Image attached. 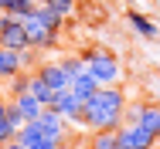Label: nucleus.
Returning a JSON list of instances; mask_svg holds the SVG:
<instances>
[{
  "mask_svg": "<svg viewBox=\"0 0 160 149\" xmlns=\"http://www.w3.org/2000/svg\"><path fill=\"white\" fill-rule=\"evenodd\" d=\"M140 125H143L150 136H157V139H160V105H147V102H143V115H140Z\"/></svg>",
  "mask_w": 160,
  "mask_h": 149,
  "instance_id": "12",
  "label": "nucleus"
},
{
  "mask_svg": "<svg viewBox=\"0 0 160 149\" xmlns=\"http://www.w3.org/2000/svg\"><path fill=\"white\" fill-rule=\"evenodd\" d=\"M62 146V139H55V136H44V139H38L31 149H58Z\"/></svg>",
  "mask_w": 160,
  "mask_h": 149,
  "instance_id": "25",
  "label": "nucleus"
},
{
  "mask_svg": "<svg viewBox=\"0 0 160 149\" xmlns=\"http://www.w3.org/2000/svg\"><path fill=\"white\" fill-rule=\"evenodd\" d=\"M89 149H119V136L116 132H92L89 136Z\"/></svg>",
  "mask_w": 160,
  "mask_h": 149,
  "instance_id": "15",
  "label": "nucleus"
},
{
  "mask_svg": "<svg viewBox=\"0 0 160 149\" xmlns=\"http://www.w3.org/2000/svg\"><path fill=\"white\" fill-rule=\"evenodd\" d=\"M3 119L10 122V125H14V129H21V125H24V112H21V109H17V102H14V98H10V102H7V112H3Z\"/></svg>",
  "mask_w": 160,
  "mask_h": 149,
  "instance_id": "22",
  "label": "nucleus"
},
{
  "mask_svg": "<svg viewBox=\"0 0 160 149\" xmlns=\"http://www.w3.org/2000/svg\"><path fill=\"white\" fill-rule=\"evenodd\" d=\"M38 3L51 7V10L62 14V17H72V14H75V0H38Z\"/></svg>",
  "mask_w": 160,
  "mask_h": 149,
  "instance_id": "20",
  "label": "nucleus"
},
{
  "mask_svg": "<svg viewBox=\"0 0 160 149\" xmlns=\"http://www.w3.org/2000/svg\"><path fill=\"white\" fill-rule=\"evenodd\" d=\"M82 61H85V71L96 78L99 85H119L123 81V64H119V58L112 51L89 48V51H82Z\"/></svg>",
  "mask_w": 160,
  "mask_h": 149,
  "instance_id": "2",
  "label": "nucleus"
},
{
  "mask_svg": "<svg viewBox=\"0 0 160 149\" xmlns=\"http://www.w3.org/2000/svg\"><path fill=\"white\" fill-rule=\"evenodd\" d=\"M28 91H31L41 105H51V98H55V88H51V85L41 78V75H31V88H28Z\"/></svg>",
  "mask_w": 160,
  "mask_h": 149,
  "instance_id": "13",
  "label": "nucleus"
},
{
  "mask_svg": "<svg viewBox=\"0 0 160 149\" xmlns=\"http://www.w3.org/2000/svg\"><path fill=\"white\" fill-rule=\"evenodd\" d=\"M99 88H102V85H99V81L92 78V75H89V71H82L78 78H72V91H75V95L82 98V102H85V98H92V95H96Z\"/></svg>",
  "mask_w": 160,
  "mask_h": 149,
  "instance_id": "10",
  "label": "nucleus"
},
{
  "mask_svg": "<svg viewBox=\"0 0 160 149\" xmlns=\"http://www.w3.org/2000/svg\"><path fill=\"white\" fill-rule=\"evenodd\" d=\"M21 24H24L28 37H31V48H38V51H51V48L58 44V34H62V30L48 27V24L38 17V7H34L28 17H21Z\"/></svg>",
  "mask_w": 160,
  "mask_h": 149,
  "instance_id": "3",
  "label": "nucleus"
},
{
  "mask_svg": "<svg viewBox=\"0 0 160 149\" xmlns=\"http://www.w3.org/2000/svg\"><path fill=\"white\" fill-rule=\"evenodd\" d=\"M34 7H38V0H7V14H10V17H17V21H21V17H28Z\"/></svg>",
  "mask_w": 160,
  "mask_h": 149,
  "instance_id": "17",
  "label": "nucleus"
},
{
  "mask_svg": "<svg viewBox=\"0 0 160 149\" xmlns=\"http://www.w3.org/2000/svg\"><path fill=\"white\" fill-rule=\"evenodd\" d=\"M3 149H28V146H21V142L14 139V142H7V146H3Z\"/></svg>",
  "mask_w": 160,
  "mask_h": 149,
  "instance_id": "26",
  "label": "nucleus"
},
{
  "mask_svg": "<svg viewBox=\"0 0 160 149\" xmlns=\"http://www.w3.org/2000/svg\"><path fill=\"white\" fill-rule=\"evenodd\" d=\"M140 115H143V102H129L123 109V125H140Z\"/></svg>",
  "mask_w": 160,
  "mask_h": 149,
  "instance_id": "21",
  "label": "nucleus"
},
{
  "mask_svg": "<svg viewBox=\"0 0 160 149\" xmlns=\"http://www.w3.org/2000/svg\"><path fill=\"white\" fill-rule=\"evenodd\" d=\"M62 68L68 71V78H78L85 71V61H82V54H68V58H62Z\"/></svg>",
  "mask_w": 160,
  "mask_h": 149,
  "instance_id": "19",
  "label": "nucleus"
},
{
  "mask_svg": "<svg viewBox=\"0 0 160 149\" xmlns=\"http://www.w3.org/2000/svg\"><path fill=\"white\" fill-rule=\"evenodd\" d=\"M58 149H75V146H72V142H62V146H58Z\"/></svg>",
  "mask_w": 160,
  "mask_h": 149,
  "instance_id": "28",
  "label": "nucleus"
},
{
  "mask_svg": "<svg viewBox=\"0 0 160 149\" xmlns=\"http://www.w3.org/2000/svg\"><path fill=\"white\" fill-rule=\"evenodd\" d=\"M0 48H10V51H28L31 48V37H28L24 24L10 14H7V24L0 27Z\"/></svg>",
  "mask_w": 160,
  "mask_h": 149,
  "instance_id": "4",
  "label": "nucleus"
},
{
  "mask_svg": "<svg viewBox=\"0 0 160 149\" xmlns=\"http://www.w3.org/2000/svg\"><path fill=\"white\" fill-rule=\"evenodd\" d=\"M14 102H17V109L24 112V119H28V122H34V119H38V115H41V112H44V105H41V102L34 98L31 91H24V95H17Z\"/></svg>",
  "mask_w": 160,
  "mask_h": 149,
  "instance_id": "11",
  "label": "nucleus"
},
{
  "mask_svg": "<svg viewBox=\"0 0 160 149\" xmlns=\"http://www.w3.org/2000/svg\"><path fill=\"white\" fill-rule=\"evenodd\" d=\"M82 105H85V102H82L75 91H72V88H65V91H55V98H51V105H48V109H55L62 119H68V122H75V125H78Z\"/></svg>",
  "mask_w": 160,
  "mask_h": 149,
  "instance_id": "7",
  "label": "nucleus"
},
{
  "mask_svg": "<svg viewBox=\"0 0 160 149\" xmlns=\"http://www.w3.org/2000/svg\"><path fill=\"white\" fill-rule=\"evenodd\" d=\"M34 75H41V78H44L55 91L72 88V78H68V71L62 68V61H41V64L34 68Z\"/></svg>",
  "mask_w": 160,
  "mask_h": 149,
  "instance_id": "8",
  "label": "nucleus"
},
{
  "mask_svg": "<svg viewBox=\"0 0 160 149\" xmlns=\"http://www.w3.org/2000/svg\"><path fill=\"white\" fill-rule=\"evenodd\" d=\"M38 17H41L48 27H55V30H62V24H65L62 14H55V10H51V7H44V3H38Z\"/></svg>",
  "mask_w": 160,
  "mask_h": 149,
  "instance_id": "18",
  "label": "nucleus"
},
{
  "mask_svg": "<svg viewBox=\"0 0 160 149\" xmlns=\"http://www.w3.org/2000/svg\"><path fill=\"white\" fill-rule=\"evenodd\" d=\"M28 88H31V71H21V75H14V78H7V91H10V98H17V95H24Z\"/></svg>",
  "mask_w": 160,
  "mask_h": 149,
  "instance_id": "16",
  "label": "nucleus"
},
{
  "mask_svg": "<svg viewBox=\"0 0 160 149\" xmlns=\"http://www.w3.org/2000/svg\"><path fill=\"white\" fill-rule=\"evenodd\" d=\"M116 136H119V149H153L157 146V136H150L143 125H119Z\"/></svg>",
  "mask_w": 160,
  "mask_h": 149,
  "instance_id": "6",
  "label": "nucleus"
},
{
  "mask_svg": "<svg viewBox=\"0 0 160 149\" xmlns=\"http://www.w3.org/2000/svg\"><path fill=\"white\" fill-rule=\"evenodd\" d=\"M126 105L129 102L119 85H102L92 98H85L78 125H85L89 132H116L123 125V109Z\"/></svg>",
  "mask_w": 160,
  "mask_h": 149,
  "instance_id": "1",
  "label": "nucleus"
},
{
  "mask_svg": "<svg viewBox=\"0 0 160 149\" xmlns=\"http://www.w3.org/2000/svg\"><path fill=\"white\" fill-rule=\"evenodd\" d=\"M3 112H7V102H3V98H0V119H3Z\"/></svg>",
  "mask_w": 160,
  "mask_h": 149,
  "instance_id": "27",
  "label": "nucleus"
},
{
  "mask_svg": "<svg viewBox=\"0 0 160 149\" xmlns=\"http://www.w3.org/2000/svg\"><path fill=\"white\" fill-rule=\"evenodd\" d=\"M21 64H24V71L38 68V64H41V61H38V48H28V51H21Z\"/></svg>",
  "mask_w": 160,
  "mask_h": 149,
  "instance_id": "24",
  "label": "nucleus"
},
{
  "mask_svg": "<svg viewBox=\"0 0 160 149\" xmlns=\"http://www.w3.org/2000/svg\"><path fill=\"white\" fill-rule=\"evenodd\" d=\"M14 139H17V129L7 119H0V146H7V142H14Z\"/></svg>",
  "mask_w": 160,
  "mask_h": 149,
  "instance_id": "23",
  "label": "nucleus"
},
{
  "mask_svg": "<svg viewBox=\"0 0 160 149\" xmlns=\"http://www.w3.org/2000/svg\"><path fill=\"white\" fill-rule=\"evenodd\" d=\"M38 139H44V129H41L38 122H24V125L17 129V142H21V146H28V149H31Z\"/></svg>",
  "mask_w": 160,
  "mask_h": 149,
  "instance_id": "14",
  "label": "nucleus"
},
{
  "mask_svg": "<svg viewBox=\"0 0 160 149\" xmlns=\"http://www.w3.org/2000/svg\"><path fill=\"white\" fill-rule=\"evenodd\" d=\"M126 24L136 30L140 37H147V41H153V37L160 34V27L150 21V17H147V14H140V10H129V14H126Z\"/></svg>",
  "mask_w": 160,
  "mask_h": 149,
  "instance_id": "9",
  "label": "nucleus"
},
{
  "mask_svg": "<svg viewBox=\"0 0 160 149\" xmlns=\"http://www.w3.org/2000/svg\"><path fill=\"white\" fill-rule=\"evenodd\" d=\"M34 122L44 129V136H55V139H62V142H68V136H72V129H75V122L62 119V115H58L55 109H48V105H44V112H41Z\"/></svg>",
  "mask_w": 160,
  "mask_h": 149,
  "instance_id": "5",
  "label": "nucleus"
}]
</instances>
